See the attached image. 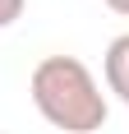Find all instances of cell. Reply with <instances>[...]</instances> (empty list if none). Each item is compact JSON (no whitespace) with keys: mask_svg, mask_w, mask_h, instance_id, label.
I'll return each instance as SVG.
<instances>
[{"mask_svg":"<svg viewBox=\"0 0 129 134\" xmlns=\"http://www.w3.org/2000/svg\"><path fill=\"white\" fill-rule=\"evenodd\" d=\"M23 5H28V0H0V28H9L14 19L23 14Z\"/></svg>","mask_w":129,"mask_h":134,"instance_id":"obj_2","label":"cell"},{"mask_svg":"<svg viewBox=\"0 0 129 134\" xmlns=\"http://www.w3.org/2000/svg\"><path fill=\"white\" fill-rule=\"evenodd\" d=\"M120 102H125V107H129V88H125V93H120Z\"/></svg>","mask_w":129,"mask_h":134,"instance_id":"obj_3","label":"cell"},{"mask_svg":"<svg viewBox=\"0 0 129 134\" xmlns=\"http://www.w3.org/2000/svg\"><path fill=\"white\" fill-rule=\"evenodd\" d=\"M28 93L37 111L64 134H92L106 120V97L78 55H42L32 65Z\"/></svg>","mask_w":129,"mask_h":134,"instance_id":"obj_1","label":"cell"}]
</instances>
